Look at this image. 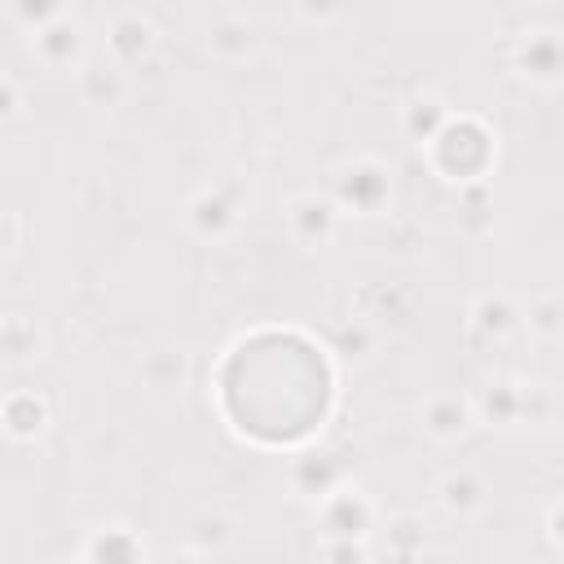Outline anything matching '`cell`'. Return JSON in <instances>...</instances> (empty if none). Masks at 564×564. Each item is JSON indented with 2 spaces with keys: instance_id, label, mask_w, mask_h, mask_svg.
<instances>
[{
  "instance_id": "1",
  "label": "cell",
  "mask_w": 564,
  "mask_h": 564,
  "mask_svg": "<svg viewBox=\"0 0 564 564\" xmlns=\"http://www.w3.org/2000/svg\"><path fill=\"white\" fill-rule=\"evenodd\" d=\"M225 397L242 427L260 436H300L326 405V370L308 344L264 335L229 361Z\"/></svg>"
}]
</instances>
